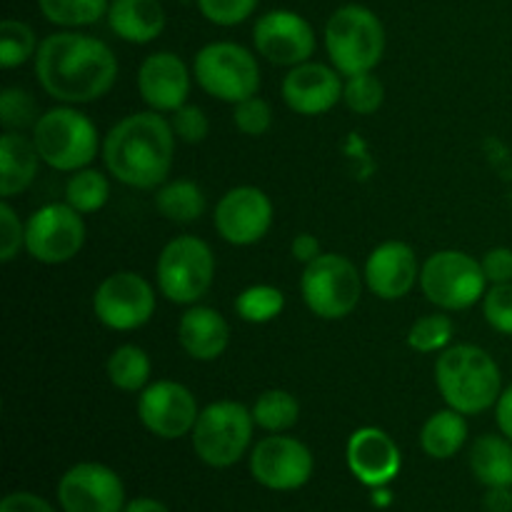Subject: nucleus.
I'll return each mask as SVG.
<instances>
[{
  "label": "nucleus",
  "mask_w": 512,
  "mask_h": 512,
  "mask_svg": "<svg viewBox=\"0 0 512 512\" xmlns=\"http://www.w3.org/2000/svg\"><path fill=\"white\" fill-rule=\"evenodd\" d=\"M365 285L380 300H400L420 280L418 255L403 240L380 243L365 263Z\"/></svg>",
  "instance_id": "nucleus-20"
},
{
  "label": "nucleus",
  "mask_w": 512,
  "mask_h": 512,
  "mask_svg": "<svg viewBox=\"0 0 512 512\" xmlns=\"http://www.w3.org/2000/svg\"><path fill=\"white\" fill-rule=\"evenodd\" d=\"M480 265H483V273L490 285L512 283V248H503V245L490 248L480 260Z\"/></svg>",
  "instance_id": "nucleus-42"
},
{
  "label": "nucleus",
  "mask_w": 512,
  "mask_h": 512,
  "mask_svg": "<svg viewBox=\"0 0 512 512\" xmlns=\"http://www.w3.org/2000/svg\"><path fill=\"white\" fill-rule=\"evenodd\" d=\"M123 512H170V510L155 498H135L125 505Z\"/></svg>",
  "instance_id": "nucleus-47"
},
{
  "label": "nucleus",
  "mask_w": 512,
  "mask_h": 512,
  "mask_svg": "<svg viewBox=\"0 0 512 512\" xmlns=\"http://www.w3.org/2000/svg\"><path fill=\"white\" fill-rule=\"evenodd\" d=\"M105 18L120 40L133 45L153 43L165 30V8L160 0H110Z\"/></svg>",
  "instance_id": "nucleus-23"
},
{
  "label": "nucleus",
  "mask_w": 512,
  "mask_h": 512,
  "mask_svg": "<svg viewBox=\"0 0 512 512\" xmlns=\"http://www.w3.org/2000/svg\"><path fill=\"white\" fill-rule=\"evenodd\" d=\"M345 460L355 478L368 488H385L403 468L398 443L380 428H360L350 435Z\"/></svg>",
  "instance_id": "nucleus-19"
},
{
  "label": "nucleus",
  "mask_w": 512,
  "mask_h": 512,
  "mask_svg": "<svg viewBox=\"0 0 512 512\" xmlns=\"http://www.w3.org/2000/svg\"><path fill=\"white\" fill-rule=\"evenodd\" d=\"M33 60L40 88L68 105L100 100L118 80V58L110 45L78 30L48 35Z\"/></svg>",
  "instance_id": "nucleus-1"
},
{
  "label": "nucleus",
  "mask_w": 512,
  "mask_h": 512,
  "mask_svg": "<svg viewBox=\"0 0 512 512\" xmlns=\"http://www.w3.org/2000/svg\"><path fill=\"white\" fill-rule=\"evenodd\" d=\"M85 245L83 215L68 203H48L25 223V250L43 265H63Z\"/></svg>",
  "instance_id": "nucleus-11"
},
{
  "label": "nucleus",
  "mask_w": 512,
  "mask_h": 512,
  "mask_svg": "<svg viewBox=\"0 0 512 512\" xmlns=\"http://www.w3.org/2000/svg\"><path fill=\"white\" fill-rule=\"evenodd\" d=\"M325 50L340 75L373 73L385 55L383 23L365 5H343L325 23Z\"/></svg>",
  "instance_id": "nucleus-4"
},
{
  "label": "nucleus",
  "mask_w": 512,
  "mask_h": 512,
  "mask_svg": "<svg viewBox=\"0 0 512 512\" xmlns=\"http://www.w3.org/2000/svg\"><path fill=\"white\" fill-rule=\"evenodd\" d=\"M110 198V183L100 170L83 168L75 170L65 183V203L78 210L80 215L98 213Z\"/></svg>",
  "instance_id": "nucleus-31"
},
{
  "label": "nucleus",
  "mask_w": 512,
  "mask_h": 512,
  "mask_svg": "<svg viewBox=\"0 0 512 512\" xmlns=\"http://www.w3.org/2000/svg\"><path fill=\"white\" fill-rule=\"evenodd\" d=\"M35 53H38L35 30L23 20L5 18L0 23V65L5 70H13L35 58Z\"/></svg>",
  "instance_id": "nucleus-33"
},
{
  "label": "nucleus",
  "mask_w": 512,
  "mask_h": 512,
  "mask_svg": "<svg viewBox=\"0 0 512 512\" xmlns=\"http://www.w3.org/2000/svg\"><path fill=\"white\" fill-rule=\"evenodd\" d=\"M253 43L268 63L295 68L300 63H308L318 40H315L313 25L300 13L270 10V13L260 15L255 23Z\"/></svg>",
  "instance_id": "nucleus-17"
},
{
  "label": "nucleus",
  "mask_w": 512,
  "mask_h": 512,
  "mask_svg": "<svg viewBox=\"0 0 512 512\" xmlns=\"http://www.w3.org/2000/svg\"><path fill=\"white\" fill-rule=\"evenodd\" d=\"M33 143L40 160L60 173L83 170L98 158L100 135L93 120L70 105L45 110L33 125Z\"/></svg>",
  "instance_id": "nucleus-5"
},
{
  "label": "nucleus",
  "mask_w": 512,
  "mask_h": 512,
  "mask_svg": "<svg viewBox=\"0 0 512 512\" xmlns=\"http://www.w3.org/2000/svg\"><path fill=\"white\" fill-rule=\"evenodd\" d=\"M435 385L448 408L480 415L495 408L503 393V373L488 350L478 345H453L435 360Z\"/></svg>",
  "instance_id": "nucleus-3"
},
{
  "label": "nucleus",
  "mask_w": 512,
  "mask_h": 512,
  "mask_svg": "<svg viewBox=\"0 0 512 512\" xmlns=\"http://www.w3.org/2000/svg\"><path fill=\"white\" fill-rule=\"evenodd\" d=\"M485 508L490 512H512V488H488Z\"/></svg>",
  "instance_id": "nucleus-46"
},
{
  "label": "nucleus",
  "mask_w": 512,
  "mask_h": 512,
  "mask_svg": "<svg viewBox=\"0 0 512 512\" xmlns=\"http://www.w3.org/2000/svg\"><path fill=\"white\" fill-rule=\"evenodd\" d=\"M198 415L200 410L195 395L175 380H158L140 393V423L160 440H178L183 435H190Z\"/></svg>",
  "instance_id": "nucleus-15"
},
{
  "label": "nucleus",
  "mask_w": 512,
  "mask_h": 512,
  "mask_svg": "<svg viewBox=\"0 0 512 512\" xmlns=\"http://www.w3.org/2000/svg\"><path fill=\"white\" fill-rule=\"evenodd\" d=\"M423 295L440 310H468L485 298L488 278L480 260L463 250H440L420 268Z\"/></svg>",
  "instance_id": "nucleus-9"
},
{
  "label": "nucleus",
  "mask_w": 512,
  "mask_h": 512,
  "mask_svg": "<svg viewBox=\"0 0 512 512\" xmlns=\"http://www.w3.org/2000/svg\"><path fill=\"white\" fill-rule=\"evenodd\" d=\"M38 108L28 90L5 88L0 95V123L5 130H23L25 125L38 123Z\"/></svg>",
  "instance_id": "nucleus-36"
},
{
  "label": "nucleus",
  "mask_w": 512,
  "mask_h": 512,
  "mask_svg": "<svg viewBox=\"0 0 512 512\" xmlns=\"http://www.w3.org/2000/svg\"><path fill=\"white\" fill-rule=\"evenodd\" d=\"M158 288L170 303L195 305L210 290L215 278V255L205 240L178 235L160 253L155 265Z\"/></svg>",
  "instance_id": "nucleus-8"
},
{
  "label": "nucleus",
  "mask_w": 512,
  "mask_h": 512,
  "mask_svg": "<svg viewBox=\"0 0 512 512\" xmlns=\"http://www.w3.org/2000/svg\"><path fill=\"white\" fill-rule=\"evenodd\" d=\"M393 500V495L388 493L385 488H373V503L375 505H388Z\"/></svg>",
  "instance_id": "nucleus-48"
},
{
  "label": "nucleus",
  "mask_w": 512,
  "mask_h": 512,
  "mask_svg": "<svg viewBox=\"0 0 512 512\" xmlns=\"http://www.w3.org/2000/svg\"><path fill=\"white\" fill-rule=\"evenodd\" d=\"M138 90L158 113H175L188 103L190 73L183 58L170 50L148 55L138 70Z\"/></svg>",
  "instance_id": "nucleus-21"
},
{
  "label": "nucleus",
  "mask_w": 512,
  "mask_h": 512,
  "mask_svg": "<svg viewBox=\"0 0 512 512\" xmlns=\"http://www.w3.org/2000/svg\"><path fill=\"white\" fill-rule=\"evenodd\" d=\"M180 348L200 363L218 360L230 343V325L208 305H190L178 323Z\"/></svg>",
  "instance_id": "nucleus-22"
},
{
  "label": "nucleus",
  "mask_w": 512,
  "mask_h": 512,
  "mask_svg": "<svg viewBox=\"0 0 512 512\" xmlns=\"http://www.w3.org/2000/svg\"><path fill=\"white\" fill-rule=\"evenodd\" d=\"M40 13L53 25L65 30L95 25L108 15L110 0H38Z\"/></svg>",
  "instance_id": "nucleus-30"
},
{
  "label": "nucleus",
  "mask_w": 512,
  "mask_h": 512,
  "mask_svg": "<svg viewBox=\"0 0 512 512\" xmlns=\"http://www.w3.org/2000/svg\"><path fill=\"white\" fill-rule=\"evenodd\" d=\"M300 293L313 315L323 320H343L358 308L363 280L345 255L323 253L305 265L300 275Z\"/></svg>",
  "instance_id": "nucleus-10"
},
{
  "label": "nucleus",
  "mask_w": 512,
  "mask_h": 512,
  "mask_svg": "<svg viewBox=\"0 0 512 512\" xmlns=\"http://www.w3.org/2000/svg\"><path fill=\"white\" fill-rule=\"evenodd\" d=\"M63 512H123L125 485L113 468L103 463H78L58 483Z\"/></svg>",
  "instance_id": "nucleus-14"
},
{
  "label": "nucleus",
  "mask_w": 512,
  "mask_h": 512,
  "mask_svg": "<svg viewBox=\"0 0 512 512\" xmlns=\"http://www.w3.org/2000/svg\"><path fill=\"white\" fill-rule=\"evenodd\" d=\"M255 420L245 405L235 400H218L200 410L190 433L193 450L210 468H233L253 443Z\"/></svg>",
  "instance_id": "nucleus-6"
},
{
  "label": "nucleus",
  "mask_w": 512,
  "mask_h": 512,
  "mask_svg": "<svg viewBox=\"0 0 512 512\" xmlns=\"http://www.w3.org/2000/svg\"><path fill=\"white\" fill-rule=\"evenodd\" d=\"M0 512H58L48 500L33 493H10L0 503Z\"/></svg>",
  "instance_id": "nucleus-43"
},
{
  "label": "nucleus",
  "mask_w": 512,
  "mask_h": 512,
  "mask_svg": "<svg viewBox=\"0 0 512 512\" xmlns=\"http://www.w3.org/2000/svg\"><path fill=\"white\" fill-rule=\"evenodd\" d=\"M285 308V295L275 285H250L235 300V313L245 323H270L278 318Z\"/></svg>",
  "instance_id": "nucleus-32"
},
{
  "label": "nucleus",
  "mask_w": 512,
  "mask_h": 512,
  "mask_svg": "<svg viewBox=\"0 0 512 512\" xmlns=\"http://www.w3.org/2000/svg\"><path fill=\"white\" fill-rule=\"evenodd\" d=\"M155 208L170 223H195L205 210V195L193 180H170L155 193Z\"/></svg>",
  "instance_id": "nucleus-27"
},
{
  "label": "nucleus",
  "mask_w": 512,
  "mask_h": 512,
  "mask_svg": "<svg viewBox=\"0 0 512 512\" xmlns=\"http://www.w3.org/2000/svg\"><path fill=\"white\" fill-rule=\"evenodd\" d=\"M495 420H498L500 433L512 440V383L508 388H503L498 403H495Z\"/></svg>",
  "instance_id": "nucleus-45"
},
{
  "label": "nucleus",
  "mask_w": 512,
  "mask_h": 512,
  "mask_svg": "<svg viewBox=\"0 0 512 512\" xmlns=\"http://www.w3.org/2000/svg\"><path fill=\"white\" fill-rule=\"evenodd\" d=\"M233 123L243 135L260 138V135L268 133L270 125H273V108H270L263 98L253 95V98L235 103Z\"/></svg>",
  "instance_id": "nucleus-37"
},
{
  "label": "nucleus",
  "mask_w": 512,
  "mask_h": 512,
  "mask_svg": "<svg viewBox=\"0 0 512 512\" xmlns=\"http://www.w3.org/2000/svg\"><path fill=\"white\" fill-rule=\"evenodd\" d=\"M38 165L40 153L33 138H25L18 130H5L0 138V195L3 200L28 190L38 175Z\"/></svg>",
  "instance_id": "nucleus-24"
},
{
  "label": "nucleus",
  "mask_w": 512,
  "mask_h": 512,
  "mask_svg": "<svg viewBox=\"0 0 512 512\" xmlns=\"http://www.w3.org/2000/svg\"><path fill=\"white\" fill-rule=\"evenodd\" d=\"M260 0H198V8L205 20L223 28H233L255 13Z\"/></svg>",
  "instance_id": "nucleus-38"
},
{
  "label": "nucleus",
  "mask_w": 512,
  "mask_h": 512,
  "mask_svg": "<svg viewBox=\"0 0 512 512\" xmlns=\"http://www.w3.org/2000/svg\"><path fill=\"white\" fill-rule=\"evenodd\" d=\"M175 158V130L158 110L133 113L103 140V160L115 180L135 190H158Z\"/></svg>",
  "instance_id": "nucleus-2"
},
{
  "label": "nucleus",
  "mask_w": 512,
  "mask_h": 512,
  "mask_svg": "<svg viewBox=\"0 0 512 512\" xmlns=\"http://www.w3.org/2000/svg\"><path fill=\"white\" fill-rule=\"evenodd\" d=\"M313 470L315 460L308 445L283 433L263 438L250 453V475L275 493L300 490L313 478Z\"/></svg>",
  "instance_id": "nucleus-13"
},
{
  "label": "nucleus",
  "mask_w": 512,
  "mask_h": 512,
  "mask_svg": "<svg viewBox=\"0 0 512 512\" xmlns=\"http://www.w3.org/2000/svg\"><path fill=\"white\" fill-rule=\"evenodd\" d=\"M290 253H293V258L298 260V263L308 265L323 255V248H320V240L315 238V235L300 233L295 235L293 243H290Z\"/></svg>",
  "instance_id": "nucleus-44"
},
{
  "label": "nucleus",
  "mask_w": 512,
  "mask_h": 512,
  "mask_svg": "<svg viewBox=\"0 0 512 512\" xmlns=\"http://www.w3.org/2000/svg\"><path fill=\"white\" fill-rule=\"evenodd\" d=\"M450 338H453V320L443 313L423 315L408 330V345L415 353H443Z\"/></svg>",
  "instance_id": "nucleus-34"
},
{
  "label": "nucleus",
  "mask_w": 512,
  "mask_h": 512,
  "mask_svg": "<svg viewBox=\"0 0 512 512\" xmlns=\"http://www.w3.org/2000/svg\"><path fill=\"white\" fill-rule=\"evenodd\" d=\"M345 83L340 73L323 63H300L288 70L283 80V100L298 115H325L340 103Z\"/></svg>",
  "instance_id": "nucleus-18"
},
{
  "label": "nucleus",
  "mask_w": 512,
  "mask_h": 512,
  "mask_svg": "<svg viewBox=\"0 0 512 512\" xmlns=\"http://www.w3.org/2000/svg\"><path fill=\"white\" fill-rule=\"evenodd\" d=\"M250 413H253L258 428L268 430V433H285L300 420V403L288 390L273 388L258 395Z\"/></svg>",
  "instance_id": "nucleus-29"
},
{
  "label": "nucleus",
  "mask_w": 512,
  "mask_h": 512,
  "mask_svg": "<svg viewBox=\"0 0 512 512\" xmlns=\"http://www.w3.org/2000/svg\"><path fill=\"white\" fill-rule=\"evenodd\" d=\"M470 470L485 488H512V440L483 435L470 450Z\"/></svg>",
  "instance_id": "nucleus-25"
},
{
  "label": "nucleus",
  "mask_w": 512,
  "mask_h": 512,
  "mask_svg": "<svg viewBox=\"0 0 512 512\" xmlns=\"http://www.w3.org/2000/svg\"><path fill=\"white\" fill-rule=\"evenodd\" d=\"M343 100L355 115H373L383 105L385 88L378 75L373 73L350 75L343 88Z\"/></svg>",
  "instance_id": "nucleus-35"
},
{
  "label": "nucleus",
  "mask_w": 512,
  "mask_h": 512,
  "mask_svg": "<svg viewBox=\"0 0 512 512\" xmlns=\"http://www.w3.org/2000/svg\"><path fill=\"white\" fill-rule=\"evenodd\" d=\"M193 75L200 88L223 103H240L260 90L258 58L248 48L230 40L208 43L198 50Z\"/></svg>",
  "instance_id": "nucleus-7"
},
{
  "label": "nucleus",
  "mask_w": 512,
  "mask_h": 512,
  "mask_svg": "<svg viewBox=\"0 0 512 512\" xmlns=\"http://www.w3.org/2000/svg\"><path fill=\"white\" fill-rule=\"evenodd\" d=\"M468 440V423L458 410H438L425 420L420 430V448L433 460H450L460 453Z\"/></svg>",
  "instance_id": "nucleus-26"
},
{
  "label": "nucleus",
  "mask_w": 512,
  "mask_h": 512,
  "mask_svg": "<svg viewBox=\"0 0 512 512\" xmlns=\"http://www.w3.org/2000/svg\"><path fill=\"white\" fill-rule=\"evenodd\" d=\"M215 230L230 245H255L268 235L273 225V203L265 190L255 185L230 188L215 205Z\"/></svg>",
  "instance_id": "nucleus-16"
},
{
  "label": "nucleus",
  "mask_w": 512,
  "mask_h": 512,
  "mask_svg": "<svg viewBox=\"0 0 512 512\" xmlns=\"http://www.w3.org/2000/svg\"><path fill=\"white\" fill-rule=\"evenodd\" d=\"M150 373H153V365H150L148 353L138 345H120L108 358L110 383L123 393H143L148 388Z\"/></svg>",
  "instance_id": "nucleus-28"
},
{
  "label": "nucleus",
  "mask_w": 512,
  "mask_h": 512,
  "mask_svg": "<svg viewBox=\"0 0 512 512\" xmlns=\"http://www.w3.org/2000/svg\"><path fill=\"white\" fill-rule=\"evenodd\" d=\"M25 248V225L20 223L18 213L8 200L0 203V260L10 263L15 255Z\"/></svg>",
  "instance_id": "nucleus-41"
},
{
  "label": "nucleus",
  "mask_w": 512,
  "mask_h": 512,
  "mask_svg": "<svg viewBox=\"0 0 512 512\" xmlns=\"http://www.w3.org/2000/svg\"><path fill=\"white\" fill-rule=\"evenodd\" d=\"M155 290L143 275L118 270L95 288L93 313L105 328L130 333L150 323L155 313Z\"/></svg>",
  "instance_id": "nucleus-12"
},
{
  "label": "nucleus",
  "mask_w": 512,
  "mask_h": 512,
  "mask_svg": "<svg viewBox=\"0 0 512 512\" xmlns=\"http://www.w3.org/2000/svg\"><path fill=\"white\" fill-rule=\"evenodd\" d=\"M175 130V138H180L183 143H203L210 133V120L208 115L203 113V108L198 105H188L185 103L183 108H178L173 113V120H170Z\"/></svg>",
  "instance_id": "nucleus-40"
},
{
  "label": "nucleus",
  "mask_w": 512,
  "mask_h": 512,
  "mask_svg": "<svg viewBox=\"0 0 512 512\" xmlns=\"http://www.w3.org/2000/svg\"><path fill=\"white\" fill-rule=\"evenodd\" d=\"M483 315L500 335H512V283L493 285L483 298Z\"/></svg>",
  "instance_id": "nucleus-39"
}]
</instances>
